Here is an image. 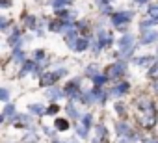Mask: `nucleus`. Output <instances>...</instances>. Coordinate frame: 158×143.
<instances>
[{
  "label": "nucleus",
  "mask_w": 158,
  "mask_h": 143,
  "mask_svg": "<svg viewBox=\"0 0 158 143\" xmlns=\"http://www.w3.org/2000/svg\"><path fill=\"white\" fill-rule=\"evenodd\" d=\"M56 112H58V108H56V106H50V108H48V112H47V113H56Z\"/></svg>",
  "instance_id": "nucleus-20"
},
{
  "label": "nucleus",
  "mask_w": 158,
  "mask_h": 143,
  "mask_svg": "<svg viewBox=\"0 0 158 143\" xmlns=\"http://www.w3.org/2000/svg\"><path fill=\"white\" fill-rule=\"evenodd\" d=\"M104 82H106V76H104V78H102V76H95V84H97V86H102Z\"/></svg>",
  "instance_id": "nucleus-16"
},
{
  "label": "nucleus",
  "mask_w": 158,
  "mask_h": 143,
  "mask_svg": "<svg viewBox=\"0 0 158 143\" xmlns=\"http://www.w3.org/2000/svg\"><path fill=\"white\" fill-rule=\"evenodd\" d=\"M152 59H154V58H149V56H147V58H139V59H136V63H138V65H145V63H151Z\"/></svg>",
  "instance_id": "nucleus-11"
},
{
  "label": "nucleus",
  "mask_w": 158,
  "mask_h": 143,
  "mask_svg": "<svg viewBox=\"0 0 158 143\" xmlns=\"http://www.w3.org/2000/svg\"><path fill=\"white\" fill-rule=\"evenodd\" d=\"M30 112H34V113H43V106H41V104H32V106H30Z\"/></svg>",
  "instance_id": "nucleus-10"
},
{
  "label": "nucleus",
  "mask_w": 158,
  "mask_h": 143,
  "mask_svg": "<svg viewBox=\"0 0 158 143\" xmlns=\"http://www.w3.org/2000/svg\"><path fill=\"white\" fill-rule=\"evenodd\" d=\"M154 89H156V93H158V82H154Z\"/></svg>",
  "instance_id": "nucleus-23"
},
{
  "label": "nucleus",
  "mask_w": 158,
  "mask_h": 143,
  "mask_svg": "<svg viewBox=\"0 0 158 143\" xmlns=\"http://www.w3.org/2000/svg\"><path fill=\"white\" fill-rule=\"evenodd\" d=\"M149 15L152 17V21H158V6H151L149 8Z\"/></svg>",
  "instance_id": "nucleus-9"
},
{
  "label": "nucleus",
  "mask_w": 158,
  "mask_h": 143,
  "mask_svg": "<svg viewBox=\"0 0 158 143\" xmlns=\"http://www.w3.org/2000/svg\"><path fill=\"white\" fill-rule=\"evenodd\" d=\"M132 43H134V39H132L130 35H125V37H121V39H119V47L125 50V52H123L125 56H128V52L132 50V48H130V47H132Z\"/></svg>",
  "instance_id": "nucleus-3"
},
{
  "label": "nucleus",
  "mask_w": 158,
  "mask_h": 143,
  "mask_svg": "<svg viewBox=\"0 0 158 143\" xmlns=\"http://www.w3.org/2000/svg\"><path fill=\"white\" fill-rule=\"evenodd\" d=\"M130 132H132V130H130L125 123H119V125H117V134H130Z\"/></svg>",
  "instance_id": "nucleus-7"
},
{
  "label": "nucleus",
  "mask_w": 158,
  "mask_h": 143,
  "mask_svg": "<svg viewBox=\"0 0 158 143\" xmlns=\"http://www.w3.org/2000/svg\"><path fill=\"white\" fill-rule=\"evenodd\" d=\"M56 128H60V130H65V128H67V121H65V119H58V123H56Z\"/></svg>",
  "instance_id": "nucleus-12"
},
{
  "label": "nucleus",
  "mask_w": 158,
  "mask_h": 143,
  "mask_svg": "<svg viewBox=\"0 0 158 143\" xmlns=\"http://www.w3.org/2000/svg\"><path fill=\"white\" fill-rule=\"evenodd\" d=\"M152 143H158V141H152Z\"/></svg>",
  "instance_id": "nucleus-25"
},
{
  "label": "nucleus",
  "mask_w": 158,
  "mask_h": 143,
  "mask_svg": "<svg viewBox=\"0 0 158 143\" xmlns=\"http://www.w3.org/2000/svg\"><path fill=\"white\" fill-rule=\"evenodd\" d=\"M43 56H45V54H43V50H37V54H35V58H37V59H41Z\"/></svg>",
  "instance_id": "nucleus-21"
},
{
  "label": "nucleus",
  "mask_w": 158,
  "mask_h": 143,
  "mask_svg": "<svg viewBox=\"0 0 158 143\" xmlns=\"http://www.w3.org/2000/svg\"><path fill=\"white\" fill-rule=\"evenodd\" d=\"M2 100H8V89H2Z\"/></svg>",
  "instance_id": "nucleus-19"
},
{
  "label": "nucleus",
  "mask_w": 158,
  "mask_h": 143,
  "mask_svg": "<svg viewBox=\"0 0 158 143\" xmlns=\"http://www.w3.org/2000/svg\"><path fill=\"white\" fill-rule=\"evenodd\" d=\"M138 2H147V0H138Z\"/></svg>",
  "instance_id": "nucleus-24"
},
{
  "label": "nucleus",
  "mask_w": 158,
  "mask_h": 143,
  "mask_svg": "<svg viewBox=\"0 0 158 143\" xmlns=\"http://www.w3.org/2000/svg\"><path fill=\"white\" fill-rule=\"evenodd\" d=\"M156 37H158V35H156L154 32H151V34H147V35L141 39V43H145V45H147V43H154V41H156Z\"/></svg>",
  "instance_id": "nucleus-6"
},
{
  "label": "nucleus",
  "mask_w": 158,
  "mask_h": 143,
  "mask_svg": "<svg viewBox=\"0 0 158 143\" xmlns=\"http://www.w3.org/2000/svg\"><path fill=\"white\" fill-rule=\"evenodd\" d=\"M26 71H35V63H32V61H28V63L24 65V71H23V73H26Z\"/></svg>",
  "instance_id": "nucleus-15"
},
{
  "label": "nucleus",
  "mask_w": 158,
  "mask_h": 143,
  "mask_svg": "<svg viewBox=\"0 0 158 143\" xmlns=\"http://www.w3.org/2000/svg\"><path fill=\"white\" fill-rule=\"evenodd\" d=\"M56 143H58V141H56Z\"/></svg>",
  "instance_id": "nucleus-26"
},
{
  "label": "nucleus",
  "mask_w": 158,
  "mask_h": 143,
  "mask_svg": "<svg viewBox=\"0 0 158 143\" xmlns=\"http://www.w3.org/2000/svg\"><path fill=\"white\" fill-rule=\"evenodd\" d=\"M136 104H138V108H141V110H147V108H151V106H152V102L149 100V97H139Z\"/></svg>",
  "instance_id": "nucleus-5"
},
{
  "label": "nucleus",
  "mask_w": 158,
  "mask_h": 143,
  "mask_svg": "<svg viewBox=\"0 0 158 143\" xmlns=\"http://www.w3.org/2000/svg\"><path fill=\"white\" fill-rule=\"evenodd\" d=\"M86 47H88V43H86V41H78V43L74 45V48H76V50H84Z\"/></svg>",
  "instance_id": "nucleus-14"
},
{
  "label": "nucleus",
  "mask_w": 158,
  "mask_h": 143,
  "mask_svg": "<svg viewBox=\"0 0 158 143\" xmlns=\"http://www.w3.org/2000/svg\"><path fill=\"white\" fill-rule=\"evenodd\" d=\"M130 19H132V13H130V11L115 13V15H114V24H115V26H119V24H125V22H128Z\"/></svg>",
  "instance_id": "nucleus-2"
},
{
  "label": "nucleus",
  "mask_w": 158,
  "mask_h": 143,
  "mask_svg": "<svg viewBox=\"0 0 158 143\" xmlns=\"http://www.w3.org/2000/svg\"><path fill=\"white\" fill-rule=\"evenodd\" d=\"M78 134H80V136H86V128L80 126V128H78Z\"/></svg>",
  "instance_id": "nucleus-22"
},
{
  "label": "nucleus",
  "mask_w": 158,
  "mask_h": 143,
  "mask_svg": "<svg viewBox=\"0 0 158 143\" xmlns=\"http://www.w3.org/2000/svg\"><path fill=\"white\" fill-rule=\"evenodd\" d=\"M156 119H158V115H156L154 108L151 106V108L143 110V115H141V126H143V128H152V126L156 125Z\"/></svg>",
  "instance_id": "nucleus-1"
},
{
  "label": "nucleus",
  "mask_w": 158,
  "mask_h": 143,
  "mask_svg": "<svg viewBox=\"0 0 158 143\" xmlns=\"http://www.w3.org/2000/svg\"><path fill=\"white\" fill-rule=\"evenodd\" d=\"M152 24H154V21H143L141 28H147V26H152Z\"/></svg>",
  "instance_id": "nucleus-18"
},
{
  "label": "nucleus",
  "mask_w": 158,
  "mask_h": 143,
  "mask_svg": "<svg viewBox=\"0 0 158 143\" xmlns=\"http://www.w3.org/2000/svg\"><path fill=\"white\" fill-rule=\"evenodd\" d=\"M127 89H128V86H127V84H121V86H117V88H115L112 93H114V95H123Z\"/></svg>",
  "instance_id": "nucleus-8"
},
{
  "label": "nucleus",
  "mask_w": 158,
  "mask_h": 143,
  "mask_svg": "<svg viewBox=\"0 0 158 143\" xmlns=\"http://www.w3.org/2000/svg\"><path fill=\"white\" fill-rule=\"evenodd\" d=\"M149 76H158V65H154V67L149 71Z\"/></svg>",
  "instance_id": "nucleus-17"
},
{
  "label": "nucleus",
  "mask_w": 158,
  "mask_h": 143,
  "mask_svg": "<svg viewBox=\"0 0 158 143\" xmlns=\"http://www.w3.org/2000/svg\"><path fill=\"white\" fill-rule=\"evenodd\" d=\"M125 75V65H112V69L108 71V76H121Z\"/></svg>",
  "instance_id": "nucleus-4"
},
{
  "label": "nucleus",
  "mask_w": 158,
  "mask_h": 143,
  "mask_svg": "<svg viewBox=\"0 0 158 143\" xmlns=\"http://www.w3.org/2000/svg\"><path fill=\"white\" fill-rule=\"evenodd\" d=\"M11 113H15V106H6V110H4V119H6L8 115H11Z\"/></svg>",
  "instance_id": "nucleus-13"
}]
</instances>
